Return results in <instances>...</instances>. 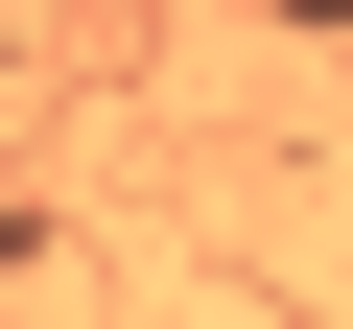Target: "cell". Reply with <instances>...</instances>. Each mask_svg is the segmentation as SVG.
<instances>
[{
  "label": "cell",
  "mask_w": 353,
  "mask_h": 329,
  "mask_svg": "<svg viewBox=\"0 0 353 329\" xmlns=\"http://www.w3.org/2000/svg\"><path fill=\"white\" fill-rule=\"evenodd\" d=\"M259 24H306V47H353V0H259Z\"/></svg>",
  "instance_id": "1"
}]
</instances>
